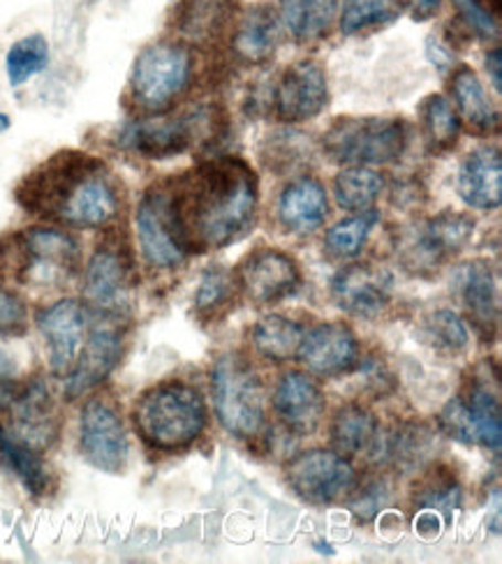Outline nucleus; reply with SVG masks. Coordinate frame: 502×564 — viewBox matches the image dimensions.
<instances>
[{
    "instance_id": "cd10ccee",
    "label": "nucleus",
    "mask_w": 502,
    "mask_h": 564,
    "mask_svg": "<svg viewBox=\"0 0 502 564\" xmlns=\"http://www.w3.org/2000/svg\"><path fill=\"white\" fill-rule=\"evenodd\" d=\"M280 42L278 19L269 6H253L238 19L234 33V52L248 63H265L274 56Z\"/></svg>"
},
{
    "instance_id": "49530a36",
    "label": "nucleus",
    "mask_w": 502,
    "mask_h": 564,
    "mask_svg": "<svg viewBox=\"0 0 502 564\" xmlns=\"http://www.w3.org/2000/svg\"><path fill=\"white\" fill-rule=\"evenodd\" d=\"M426 56H428L430 63H434L440 69V73H447V69L453 65V54L436 37H428V42H426Z\"/></svg>"
},
{
    "instance_id": "e433bc0d",
    "label": "nucleus",
    "mask_w": 502,
    "mask_h": 564,
    "mask_svg": "<svg viewBox=\"0 0 502 564\" xmlns=\"http://www.w3.org/2000/svg\"><path fill=\"white\" fill-rule=\"evenodd\" d=\"M46 65H50V42L38 33L14 42L6 56V69L12 86L26 84L40 75Z\"/></svg>"
},
{
    "instance_id": "4be33fe9",
    "label": "nucleus",
    "mask_w": 502,
    "mask_h": 564,
    "mask_svg": "<svg viewBox=\"0 0 502 564\" xmlns=\"http://www.w3.org/2000/svg\"><path fill=\"white\" fill-rule=\"evenodd\" d=\"M324 393L306 372H285L274 389V410L295 433H313L324 416Z\"/></svg>"
},
{
    "instance_id": "412c9836",
    "label": "nucleus",
    "mask_w": 502,
    "mask_h": 564,
    "mask_svg": "<svg viewBox=\"0 0 502 564\" xmlns=\"http://www.w3.org/2000/svg\"><path fill=\"white\" fill-rule=\"evenodd\" d=\"M451 290L470 315L474 328H480L482 336L487 338L489 334L493 336L500 315V301L491 264L484 260H470L459 264L451 273Z\"/></svg>"
},
{
    "instance_id": "f257e3e1",
    "label": "nucleus",
    "mask_w": 502,
    "mask_h": 564,
    "mask_svg": "<svg viewBox=\"0 0 502 564\" xmlns=\"http://www.w3.org/2000/svg\"><path fill=\"white\" fill-rule=\"evenodd\" d=\"M170 197L188 252L221 250L255 227L259 185L244 160L215 158L185 174Z\"/></svg>"
},
{
    "instance_id": "79ce46f5",
    "label": "nucleus",
    "mask_w": 502,
    "mask_h": 564,
    "mask_svg": "<svg viewBox=\"0 0 502 564\" xmlns=\"http://www.w3.org/2000/svg\"><path fill=\"white\" fill-rule=\"evenodd\" d=\"M459 10V17L466 21V26L470 33L480 35V37H495L498 35V21L491 10L482 0H451Z\"/></svg>"
},
{
    "instance_id": "c756f323",
    "label": "nucleus",
    "mask_w": 502,
    "mask_h": 564,
    "mask_svg": "<svg viewBox=\"0 0 502 564\" xmlns=\"http://www.w3.org/2000/svg\"><path fill=\"white\" fill-rule=\"evenodd\" d=\"M419 119L426 147L436 153H445L457 147L461 134V119L453 105L440 96V93H430L428 98L419 105Z\"/></svg>"
},
{
    "instance_id": "8fccbe9b",
    "label": "nucleus",
    "mask_w": 502,
    "mask_h": 564,
    "mask_svg": "<svg viewBox=\"0 0 502 564\" xmlns=\"http://www.w3.org/2000/svg\"><path fill=\"white\" fill-rule=\"evenodd\" d=\"M0 380H14V361L3 347H0Z\"/></svg>"
},
{
    "instance_id": "9b49d317",
    "label": "nucleus",
    "mask_w": 502,
    "mask_h": 564,
    "mask_svg": "<svg viewBox=\"0 0 502 564\" xmlns=\"http://www.w3.org/2000/svg\"><path fill=\"white\" fill-rule=\"evenodd\" d=\"M287 484L310 505H333L348 498L356 486L350 460L337 452L310 449L287 465Z\"/></svg>"
},
{
    "instance_id": "c9c22d12",
    "label": "nucleus",
    "mask_w": 502,
    "mask_h": 564,
    "mask_svg": "<svg viewBox=\"0 0 502 564\" xmlns=\"http://www.w3.org/2000/svg\"><path fill=\"white\" fill-rule=\"evenodd\" d=\"M377 210H362L333 225L324 237V250L337 260H352L366 246L373 227L377 225Z\"/></svg>"
},
{
    "instance_id": "1a4fd4ad",
    "label": "nucleus",
    "mask_w": 502,
    "mask_h": 564,
    "mask_svg": "<svg viewBox=\"0 0 502 564\" xmlns=\"http://www.w3.org/2000/svg\"><path fill=\"white\" fill-rule=\"evenodd\" d=\"M137 241L143 262L153 269H177L185 262L188 248L174 218L172 197L164 187H151L141 197L135 216Z\"/></svg>"
},
{
    "instance_id": "4468645a",
    "label": "nucleus",
    "mask_w": 502,
    "mask_h": 564,
    "mask_svg": "<svg viewBox=\"0 0 502 564\" xmlns=\"http://www.w3.org/2000/svg\"><path fill=\"white\" fill-rule=\"evenodd\" d=\"M124 349V334L121 328L114 324V319L100 315L98 322H90L79 359L75 368L65 375L67 401H75V398H82L95 387H100L116 370L118 361H121Z\"/></svg>"
},
{
    "instance_id": "2eb2a0df",
    "label": "nucleus",
    "mask_w": 502,
    "mask_h": 564,
    "mask_svg": "<svg viewBox=\"0 0 502 564\" xmlns=\"http://www.w3.org/2000/svg\"><path fill=\"white\" fill-rule=\"evenodd\" d=\"M394 275L380 264L354 262L331 280V299L352 317L373 319L389 308Z\"/></svg>"
},
{
    "instance_id": "f704fd0d",
    "label": "nucleus",
    "mask_w": 502,
    "mask_h": 564,
    "mask_svg": "<svg viewBox=\"0 0 502 564\" xmlns=\"http://www.w3.org/2000/svg\"><path fill=\"white\" fill-rule=\"evenodd\" d=\"M0 456H3L8 467L21 479V484L33 492V496L38 498L44 496L46 488L52 484V477H50V469L44 467L40 452L14 442L3 429H0Z\"/></svg>"
},
{
    "instance_id": "4c0bfd02",
    "label": "nucleus",
    "mask_w": 502,
    "mask_h": 564,
    "mask_svg": "<svg viewBox=\"0 0 502 564\" xmlns=\"http://www.w3.org/2000/svg\"><path fill=\"white\" fill-rule=\"evenodd\" d=\"M234 299V280L223 267H211L204 271L200 288L195 292V311L204 319L223 317Z\"/></svg>"
},
{
    "instance_id": "f03ea898",
    "label": "nucleus",
    "mask_w": 502,
    "mask_h": 564,
    "mask_svg": "<svg viewBox=\"0 0 502 564\" xmlns=\"http://www.w3.org/2000/svg\"><path fill=\"white\" fill-rule=\"evenodd\" d=\"M19 202L35 216L79 229L105 227L121 210L105 162L75 151H63L33 172L19 187Z\"/></svg>"
},
{
    "instance_id": "c85d7f7f",
    "label": "nucleus",
    "mask_w": 502,
    "mask_h": 564,
    "mask_svg": "<svg viewBox=\"0 0 502 564\" xmlns=\"http://www.w3.org/2000/svg\"><path fill=\"white\" fill-rule=\"evenodd\" d=\"M303 334V326L290 317L265 315L255 322L250 343L259 357L269 361H287L297 357Z\"/></svg>"
},
{
    "instance_id": "de8ad7c7",
    "label": "nucleus",
    "mask_w": 502,
    "mask_h": 564,
    "mask_svg": "<svg viewBox=\"0 0 502 564\" xmlns=\"http://www.w3.org/2000/svg\"><path fill=\"white\" fill-rule=\"evenodd\" d=\"M415 528H417V532H419L424 539L438 536V532H440V513L434 511V509H424V513L417 519Z\"/></svg>"
},
{
    "instance_id": "2f4dec72",
    "label": "nucleus",
    "mask_w": 502,
    "mask_h": 564,
    "mask_svg": "<svg viewBox=\"0 0 502 564\" xmlns=\"http://www.w3.org/2000/svg\"><path fill=\"white\" fill-rule=\"evenodd\" d=\"M385 187V178H382L375 170L369 167H348L333 178V197L343 210L350 214H362V210H371L377 197Z\"/></svg>"
},
{
    "instance_id": "473e14b6",
    "label": "nucleus",
    "mask_w": 502,
    "mask_h": 564,
    "mask_svg": "<svg viewBox=\"0 0 502 564\" xmlns=\"http://www.w3.org/2000/svg\"><path fill=\"white\" fill-rule=\"evenodd\" d=\"M419 340L436 349L438 355H461L470 345V332L459 313L449 308H438L434 313L424 315L419 322Z\"/></svg>"
},
{
    "instance_id": "423d86ee",
    "label": "nucleus",
    "mask_w": 502,
    "mask_h": 564,
    "mask_svg": "<svg viewBox=\"0 0 502 564\" xmlns=\"http://www.w3.org/2000/svg\"><path fill=\"white\" fill-rule=\"evenodd\" d=\"M193 52L181 42L160 40L139 52L130 73V98L147 113L170 109L193 82Z\"/></svg>"
},
{
    "instance_id": "58836bf2",
    "label": "nucleus",
    "mask_w": 502,
    "mask_h": 564,
    "mask_svg": "<svg viewBox=\"0 0 502 564\" xmlns=\"http://www.w3.org/2000/svg\"><path fill=\"white\" fill-rule=\"evenodd\" d=\"M398 12L400 8L396 0H348L341 14V31L345 35H356L375 26H387Z\"/></svg>"
},
{
    "instance_id": "bb28decb",
    "label": "nucleus",
    "mask_w": 502,
    "mask_h": 564,
    "mask_svg": "<svg viewBox=\"0 0 502 564\" xmlns=\"http://www.w3.org/2000/svg\"><path fill=\"white\" fill-rule=\"evenodd\" d=\"M380 423L373 412L362 405L341 408L331 421L333 452L345 458H371L380 437Z\"/></svg>"
},
{
    "instance_id": "a18cd8bd",
    "label": "nucleus",
    "mask_w": 502,
    "mask_h": 564,
    "mask_svg": "<svg viewBox=\"0 0 502 564\" xmlns=\"http://www.w3.org/2000/svg\"><path fill=\"white\" fill-rule=\"evenodd\" d=\"M396 6L408 12L415 21H428L440 10V0H396Z\"/></svg>"
},
{
    "instance_id": "7ed1b4c3",
    "label": "nucleus",
    "mask_w": 502,
    "mask_h": 564,
    "mask_svg": "<svg viewBox=\"0 0 502 564\" xmlns=\"http://www.w3.org/2000/svg\"><path fill=\"white\" fill-rule=\"evenodd\" d=\"M135 426L139 437L153 449H185L206 429V405L202 393L185 382H164L143 393L135 403Z\"/></svg>"
},
{
    "instance_id": "ddd939ff",
    "label": "nucleus",
    "mask_w": 502,
    "mask_h": 564,
    "mask_svg": "<svg viewBox=\"0 0 502 564\" xmlns=\"http://www.w3.org/2000/svg\"><path fill=\"white\" fill-rule=\"evenodd\" d=\"M204 128V113H151L121 132V144L143 158L164 160L185 153Z\"/></svg>"
},
{
    "instance_id": "393cba45",
    "label": "nucleus",
    "mask_w": 502,
    "mask_h": 564,
    "mask_svg": "<svg viewBox=\"0 0 502 564\" xmlns=\"http://www.w3.org/2000/svg\"><path fill=\"white\" fill-rule=\"evenodd\" d=\"M451 93H453V109H457L459 119L474 132V134H491L500 128V113L493 105L489 90L484 88L482 79L468 65H461L451 77Z\"/></svg>"
},
{
    "instance_id": "3c124183",
    "label": "nucleus",
    "mask_w": 502,
    "mask_h": 564,
    "mask_svg": "<svg viewBox=\"0 0 502 564\" xmlns=\"http://www.w3.org/2000/svg\"><path fill=\"white\" fill-rule=\"evenodd\" d=\"M10 119H8V116L6 113H0V132H3V130H8L10 128Z\"/></svg>"
},
{
    "instance_id": "5701e85b",
    "label": "nucleus",
    "mask_w": 502,
    "mask_h": 564,
    "mask_svg": "<svg viewBox=\"0 0 502 564\" xmlns=\"http://www.w3.org/2000/svg\"><path fill=\"white\" fill-rule=\"evenodd\" d=\"M457 187L461 199L480 210L502 204V155L498 147H482L468 153L459 167Z\"/></svg>"
},
{
    "instance_id": "b1692460",
    "label": "nucleus",
    "mask_w": 502,
    "mask_h": 564,
    "mask_svg": "<svg viewBox=\"0 0 502 564\" xmlns=\"http://www.w3.org/2000/svg\"><path fill=\"white\" fill-rule=\"evenodd\" d=\"M276 214L278 223L299 237L318 231L329 214L324 185L316 178H299L285 185L276 202Z\"/></svg>"
},
{
    "instance_id": "aec40b11",
    "label": "nucleus",
    "mask_w": 502,
    "mask_h": 564,
    "mask_svg": "<svg viewBox=\"0 0 502 564\" xmlns=\"http://www.w3.org/2000/svg\"><path fill=\"white\" fill-rule=\"evenodd\" d=\"M130 264L121 250L100 248L88 260L84 273L86 301L105 315H116L128 303L130 294Z\"/></svg>"
},
{
    "instance_id": "37998d69",
    "label": "nucleus",
    "mask_w": 502,
    "mask_h": 564,
    "mask_svg": "<svg viewBox=\"0 0 502 564\" xmlns=\"http://www.w3.org/2000/svg\"><path fill=\"white\" fill-rule=\"evenodd\" d=\"M26 303L14 292L0 288V336H21L26 332Z\"/></svg>"
},
{
    "instance_id": "c03bdc74",
    "label": "nucleus",
    "mask_w": 502,
    "mask_h": 564,
    "mask_svg": "<svg viewBox=\"0 0 502 564\" xmlns=\"http://www.w3.org/2000/svg\"><path fill=\"white\" fill-rule=\"evenodd\" d=\"M387 498H389L387 484H373L366 490L359 492V496L352 500L350 507H352L354 516H359V519L371 521L373 516L387 505Z\"/></svg>"
},
{
    "instance_id": "09e8293b",
    "label": "nucleus",
    "mask_w": 502,
    "mask_h": 564,
    "mask_svg": "<svg viewBox=\"0 0 502 564\" xmlns=\"http://www.w3.org/2000/svg\"><path fill=\"white\" fill-rule=\"evenodd\" d=\"M487 69H489V75H491V79H493L495 93H502V56H500V50L489 52V56H487Z\"/></svg>"
},
{
    "instance_id": "a878e982",
    "label": "nucleus",
    "mask_w": 502,
    "mask_h": 564,
    "mask_svg": "<svg viewBox=\"0 0 502 564\" xmlns=\"http://www.w3.org/2000/svg\"><path fill=\"white\" fill-rule=\"evenodd\" d=\"M436 437L419 423H403L394 431H380L371 460L389 463L396 469H413L434 454Z\"/></svg>"
},
{
    "instance_id": "ea45409f",
    "label": "nucleus",
    "mask_w": 502,
    "mask_h": 564,
    "mask_svg": "<svg viewBox=\"0 0 502 564\" xmlns=\"http://www.w3.org/2000/svg\"><path fill=\"white\" fill-rule=\"evenodd\" d=\"M417 500L424 509H434L442 516H451V511L461 502V486L449 475H436L434 479H428L424 484Z\"/></svg>"
},
{
    "instance_id": "7c9ffc66",
    "label": "nucleus",
    "mask_w": 502,
    "mask_h": 564,
    "mask_svg": "<svg viewBox=\"0 0 502 564\" xmlns=\"http://www.w3.org/2000/svg\"><path fill=\"white\" fill-rule=\"evenodd\" d=\"M337 17V0H280V19L297 40H318Z\"/></svg>"
},
{
    "instance_id": "dca6fc26",
    "label": "nucleus",
    "mask_w": 502,
    "mask_h": 564,
    "mask_svg": "<svg viewBox=\"0 0 502 564\" xmlns=\"http://www.w3.org/2000/svg\"><path fill=\"white\" fill-rule=\"evenodd\" d=\"M38 326L50 351L52 370L65 378L75 368L86 343L90 311L77 299H61L38 315Z\"/></svg>"
},
{
    "instance_id": "6ab92c4d",
    "label": "nucleus",
    "mask_w": 502,
    "mask_h": 564,
    "mask_svg": "<svg viewBox=\"0 0 502 564\" xmlns=\"http://www.w3.org/2000/svg\"><path fill=\"white\" fill-rule=\"evenodd\" d=\"M297 359L316 378H339L356 366L359 343L348 324L324 322L303 334Z\"/></svg>"
},
{
    "instance_id": "9d476101",
    "label": "nucleus",
    "mask_w": 502,
    "mask_h": 564,
    "mask_svg": "<svg viewBox=\"0 0 502 564\" xmlns=\"http://www.w3.org/2000/svg\"><path fill=\"white\" fill-rule=\"evenodd\" d=\"M0 429L29 449L44 452L58 437V412L42 380L17 384L10 403L0 410Z\"/></svg>"
},
{
    "instance_id": "a19ab883",
    "label": "nucleus",
    "mask_w": 502,
    "mask_h": 564,
    "mask_svg": "<svg viewBox=\"0 0 502 564\" xmlns=\"http://www.w3.org/2000/svg\"><path fill=\"white\" fill-rule=\"evenodd\" d=\"M438 423H440V431L449 440L466 444V446L477 444V431H474V423H472V416L463 401V395L451 398V401L442 408Z\"/></svg>"
},
{
    "instance_id": "f3484780",
    "label": "nucleus",
    "mask_w": 502,
    "mask_h": 564,
    "mask_svg": "<svg viewBox=\"0 0 502 564\" xmlns=\"http://www.w3.org/2000/svg\"><path fill=\"white\" fill-rule=\"evenodd\" d=\"M329 102L324 67L316 61H297L282 69L274 86V111L282 123L316 119Z\"/></svg>"
},
{
    "instance_id": "0eeeda50",
    "label": "nucleus",
    "mask_w": 502,
    "mask_h": 564,
    "mask_svg": "<svg viewBox=\"0 0 502 564\" xmlns=\"http://www.w3.org/2000/svg\"><path fill=\"white\" fill-rule=\"evenodd\" d=\"M472 234L474 218L449 208L405 234L400 239V257L410 271L434 273L470 243Z\"/></svg>"
},
{
    "instance_id": "a211bd4d",
    "label": "nucleus",
    "mask_w": 502,
    "mask_h": 564,
    "mask_svg": "<svg viewBox=\"0 0 502 564\" xmlns=\"http://www.w3.org/2000/svg\"><path fill=\"white\" fill-rule=\"evenodd\" d=\"M236 285L250 301L269 305L292 296L299 290L301 273L290 254L274 248L253 250L246 260L238 264Z\"/></svg>"
},
{
    "instance_id": "72a5a7b5",
    "label": "nucleus",
    "mask_w": 502,
    "mask_h": 564,
    "mask_svg": "<svg viewBox=\"0 0 502 564\" xmlns=\"http://www.w3.org/2000/svg\"><path fill=\"white\" fill-rule=\"evenodd\" d=\"M463 401L470 410L474 431H477V444L487 446V449L500 452L502 444V419H500V401L498 393L491 391L484 382H472L468 393H463Z\"/></svg>"
},
{
    "instance_id": "20e7f679",
    "label": "nucleus",
    "mask_w": 502,
    "mask_h": 564,
    "mask_svg": "<svg viewBox=\"0 0 502 564\" xmlns=\"http://www.w3.org/2000/svg\"><path fill=\"white\" fill-rule=\"evenodd\" d=\"M213 408L227 433L255 440L267 426V395L255 366L238 351H225L211 368Z\"/></svg>"
},
{
    "instance_id": "39448f33",
    "label": "nucleus",
    "mask_w": 502,
    "mask_h": 564,
    "mask_svg": "<svg viewBox=\"0 0 502 564\" xmlns=\"http://www.w3.org/2000/svg\"><path fill=\"white\" fill-rule=\"evenodd\" d=\"M322 147L343 167H380L408 149V123L396 116H343L329 126Z\"/></svg>"
},
{
    "instance_id": "f8f14e48",
    "label": "nucleus",
    "mask_w": 502,
    "mask_h": 564,
    "mask_svg": "<svg viewBox=\"0 0 502 564\" xmlns=\"http://www.w3.org/2000/svg\"><path fill=\"white\" fill-rule=\"evenodd\" d=\"M79 446L84 458L103 469V473H124L130 458V440L124 416L105 401V398H90L82 410L79 421Z\"/></svg>"
},
{
    "instance_id": "6e6552de",
    "label": "nucleus",
    "mask_w": 502,
    "mask_h": 564,
    "mask_svg": "<svg viewBox=\"0 0 502 564\" xmlns=\"http://www.w3.org/2000/svg\"><path fill=\"white\" fill-rule=\"evenodd\" d=\"M19 280L31 285H61L77 269L79 246L56 227H31L19 234L17 243Z\"/></svg>"
}]
</instances>
